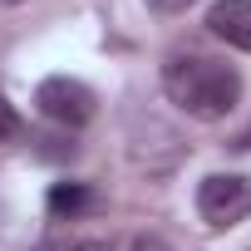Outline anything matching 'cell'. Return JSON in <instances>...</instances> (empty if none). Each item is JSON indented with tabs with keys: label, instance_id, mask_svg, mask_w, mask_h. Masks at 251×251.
Wrapping results in <instances>:
<instances>
[{
	"label": "cell",
	"instance_id": "obj_1",
	"mask_svg": "<svg viewBox=\"0 0 251 251\" xmlns=\"http://www.w3.org/2000/svg\"><path fill=\"white\" fill-rule=\"evenodd\" d=\"M163 94L202 123L226 118L241 103V74L226 59H207V54H173L163 64Z\"/></svg>",
	"mask_w": 251,
	"mask_h": 251
},
{
	"label": "cell",
	"instance_id": "obj_2",
	"mask_svg": "<svg viewBox=\"0 0 251 251\" xmlns=\"http://www.w3.org/2000/svg\"><path fill=\"white\" fill-rule=\"evenodd\" d=\"M35 108H40L50 123H59V128H84V123L99 113V94H94L84 79L50 74V79H40V89H35Z\"/></svg>",
	"mask_w": 251,
	"mask_h": 251
},
{
	"label": "cell",
	"instance_id": "obj_3",
	"mask_svg": "<svg viewBox=\"0 0 251 251\" xmlns=\"http://www.w3.org/2000/svg\"><path fill=\"white\" fill-rule=\"evenodd\" d=\"M197 212L207 226H236L251 212V182L241 173H212L197 187Z\"/></svg>",
	"mask_w": 251,
	"mask_h": 251
},
{
	"label": "cell",
	"instance_id": "obj_4",
	"mask_svg": "<svg viewBox=\"0 0 251 251\" xmlns=\"http://www.w3.org/2000/svg\"><path fill=\"white\" fill-rule=\"evenodd\" d=\"M207 30L222 45L251 54V0H217V5L207 10Z\"/></svg>",
	"mask_w": 251,
	"mask_h": 251
},
{
	"label": "cell",
	"instance_id": "obj_5",
	"mask_svg": "<svg viewBox=\"0 0 251 251\" xmlns=\"http://www.w3.org/2000/svg\"><path fill=\"white\" fill-rule=\"evenodd\" d=\"M45 207H50V217L74 222V217H84V212H94V207H99V192H94L89 182H54V187H50V197H45Z\"/></svg>",
	"mask_w": 251,
	"mask_h": 251
},
{
	"label": "cell",
	"instance_id": "obj_6",
	"mask_svg": "<svg viewBox=\"0 0 251 251\" xmlns=\"http://www.w3.org/2000/svg\"><path fill=\"white\" fill-rule=\"evenodd\" d=\"M10 138H20V113H15V103L0 94V143H10Z\"/></svg>",
	"mask_w": 251,
	"mask_h": 251
},
{
	"label": "cell",
	"instance_id": "obj_7",
	"mask_svg": "<svg viewBox=\"0 0 251 251\" xmlns=\"http://www.w3.org/2000/svg\"><path fill=\"white\" fill-rule=\"evenodd\" d=\"M128 251H173V246H168L163 236H153V231H143V236H133V241H128Z\"/></svg>",
	"mask_w": 251,
	"mask_h": 251
},
{
	"label": "cell",
	"instance_id": "obj_8",
	"mask_svg": "<svg viewBox=\"0 0 251 251\" xmlns=\"http://www.w3.org/2000/svg\"><path fill=\"white\" fill-rule=\"evenodd\" d=\"M148 5H153L158 15H182L187 5H197V0H148Z\"/></svg>",
	"mask_w": 251,
	"mask_h": 251
},
{
	"label": "cell",
	"instance_id": "obj_9",
	"mask_svg": "<svg viewBox=\"0 0 251 251\" xmlns=\"http://www.w3.org/2000/svg\"><path fill=\"white\" fill-rule=\"evenodd\" d=\"M69 251H113L108 241H79V246H69Z\"/></svg>",
	"mask_w": 251,
	"mask_h": 251
},
{
	"label": "cell",
	"instance_id": "obj_10",
	"mask_svg": "<svg viewBox=\"0 0 251 251\" xmlns=\"http://www.w3.org/2000/svg\"><path fill=\"white\" fill-rule=\"evenodd\" d=\"M0 5H25V0H0Z\"/></svg>",
	"mask_w": 251,
	"mask_h": 251
}]
</instances>
